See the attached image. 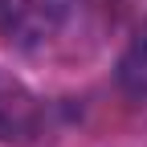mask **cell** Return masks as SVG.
<instances>
[{"instance_id":"1","label":"cell","mask_w":147,"mask_h":147,"mask_svg":"<svg viewBox=\"0 0 147 147\" xmlns=\"http://www.w3.org/2000/svg\"><path fill=\"white\" fill-rule=\"evenodd\" d=\"M74 16V0H0V49L37 53L57 41Z\"/></svg>"},{"instance_id":"3","label":"cell","mask_w":147,"mask_h":147,"mask_svg":"<svg viewBox=\"0 0 147 147\" xmlns=\"http://www.w3.org/2000/svg\"><path fill=\"white\" fill-rule=\"evenodd\" d=\"M119 86L135 98H147V33L135 37V45L119 61Z\"/></svg>"},{"instance_id":"2","label":"cell","mask_w":147,"mask_h":147,"mask_svg":"<svg viewBox=\"0 0 147 147\" xmlns=\"http://www.w3.org/2000/svg\"><path fill=\"white\" fill-rule=\"evenodd\" d=\"M41 131V98L21 82L0 78V143H29Z\"/></svg>"}]
</instances>
